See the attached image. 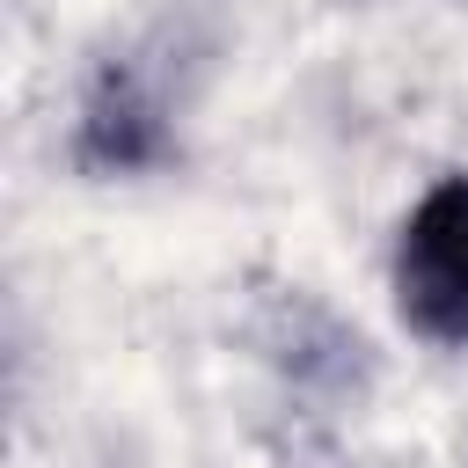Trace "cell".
I'll list each match as a JSON object with an SVG mask.
<instances>
[{
  "instance_id": "obj_1",
  "label": "cell",
  "mask_w": 468,
  "mask_h": 468,
  "mask_svg": "<svg viewBox=\"0 0 468 468\" xmlns=\"http://www.w3.org/2000/svg\"><path fill=\"white\" fill-rule=\"evenodd\" d=\"M402 322L431 344H468V176H446L417 197L395 249Z\"/></svg>"
}]
</instances>
